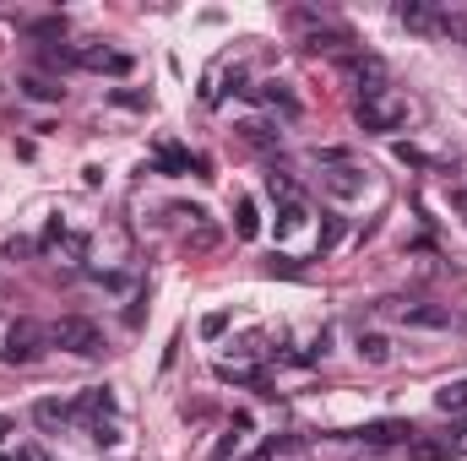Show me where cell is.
Segmentation results:
<instances>
[{
    "label": "cell",
    "mask_w": 467,
    "mask_h": 461,
    "mask_svg": "<svg viewBox=\"0 0 467 461\" xmlns=\"http://www.w3.org/2000/svg\"><path fill=\"white\" fill-rule=\"evenodd\" d=\"M49 347L77 353V358H99V353H104V326L88 321V315H60V321L49 326Z\"/></svg>",
    "instance_id": "1"
},
{
    "label": "cell",
    "mask_w": 467,
    "mask_h": 461,
    "mask_svg": "<svg viewBox=\"0 0 467 461\" xmlns=\"http://www.w3.org/2000/svg\"><path fill=\"white\" fill-rule=\"evenodd\" d=\"M261 98H266L272 109H283V115H288V119L299 115V98H294V93H288L283 82H266V87H261Z\"/></svg>",
    "instance_id": "19"
},
{
    "label": "cell",
    "mask_w": 467,
    "mask_h": 461,
    "mask_svg": "<svg viewBox=\"0 0 467 461\" xmlns=\"http://www.w3.org/2000/svg\"><path fill=\"white\" fill-rule=\"evenodd\" d=\"M397 22H402V27L430 33V27H435V11H430V5H419V0H402V5H397Z\"/></svg>",
    "instance_id": "15"
},
{
    "label": "cell",
    "mask_w": 467,
    "mask_h": 461,
    "mask_svg": "<svg viewBox=\"0 0 467 461\" xmlns=\"http://www.w3.org/2000/svg\"><path fill=\"white\" fill-rule=\"evenodd\" d=\"M71 66H82V71H109V77H125V71H130V55H119V49H104V44H82V49H71Z\"/></svg>",
    "instance_id": "7"
},
{
    "label": "cell",
    "mask_w": 467,
    "mask_h": 461,
    "mask_svg": "<svg viewBox=\"0 0 467 461\" xmlns=\"http://www.w3.org/2000/svg\"><path fill=\"white\" fill-rule=\"evenodd\" d=\"M397 315H402V326H419V332L451 326V310L446 304H397Z\"/></svg>",
    "instance_id": "9"
},
{
    "label": "cell",
    "mask_w": 467,
    "mask_h": 461,
    "mask_svg": "<svg viewBox=\"0 0 467 461\" xmlns=\"http://www.w3.org/2000/svg\"><path fill=\"white\" fill-rule=\"evenodd\" d=\"M353 119H358L364 130H402V125H408V104L386 87V93H375V98H358V104H353Z\"/></svg>",
    "instance_id": "3"
},
{
    "label": "cell",
    "mask_w": 467,
    "mask_h": 461,
    "mask_svg": "<svg viewBox=\"0 0 467 461\" xmlns=\"http://www.w3.org/2000/svg\"><path fill=\"white\" fill-rule=\"evenodd\" d=\"M71 418H77V407H66V402H49V396H44V402H33V424H38V429H49V435H55V429H66Z\"/></svg>",
    "instance_id": "10"
},
{
    "label": "cell",
    "mask_w": 467,
    "mask_h": 461,
    "mask_svg": "<svg viewBox=\"0 0 467 461\" xmlns=\"http://www.w3.org/2000/svg\"><path fill=\"white\" fill-rule=\"evenodd\" d=\"M223 326H229V315L218 310V315H207V321H202V337H223Z\"/></svg>",
    "instance_id": "27"
},
{
    "label": "cell",
    "mask_w": 467,
    "mask_h": 461,
    "mask_svg": "<svg viewBox=\"0 0 467 461\" xmlns=\"http://www.w3.org/2000/svg\"><path fill=\"white\" fill-rule=\"evenodd\" d=\"M288 22L299 27V38H305V49H316V55H321V49H343V44H353L348 33H343V27H337L332 16H321V11H294Z\"/></svg>",
    "instance_id": "4"
},
{
    "label": "cell",
    "mask_w": 467,
    "mask_h": 461,
    "mask_svg": "<svg viewBox=\"0 0 467 461\" xmlns=\"http://www.w3.org/2000/svg\"><path fill=\"white\" fill-rule=\"evenodd\" d=\"M22 93H27V98H38V104H55L66 87H60V82H49V77H22Z\"/></svg>",
    "instance_id": "18"
},
{
    "label": "cell",
    "mask_w": 467,
    "mask_h": 461,
    "mask_svg": "<svg viewBox=\"0 0 467 461\" xmlns=\"http://www.w3.org/2000/svg\"><path fill=\"white\" fill-rule=\"evenodd\" d=\"M413 461H446V456H457V446H451V435H441V440H419L413 435Z\"/></svg>",
    "instance_id": "13"
},
{
    "label": "cell",
    "mask_w": 467,
    "mask_h": 461,
    "mask_svg": "<svg viewBox=\"0 0 467 461\" xmlns=\"http://www.w3.org/2000/svg\"><path fill=\"white\" fill-rule=\"evenodd\" d=\"M49 353V326H38V321H11L5 326V343H0V358L5 364H38Z\"/></svg>",
    "instance_id": "2"
},
{
    "label": "cell",
    "mask_w": 467,
    "mask_h": 461,
    "mask_svg": "<svg viewBox=\"0 0 467 461\" xmlns=\"http://www.w3.org/2000/svg\"><path fill=\"white\" fill-rule=\"evenodd\" d=\"M115 440H119V429L109 418H99V424H93V446H115Z\"/></svg>",
    "instance_id": "25"
},
{
    "label": "cell",
    "mask_w": 467,
    "mask_h": 461,
    "mask_svg": "<svg viewBox=\"0 0 467 461\" xmlns=\"http://www.w3.org/2000/svg\"><path fill=\"white\" fill-rule=\"evenodd\" d=\"M234 446H239V435H223V440H218V451H213V461H229Z\"/></svg>",
    "instance_id": "29"
},
{
    "label": "cell",
    "mask_w": 467,
    "mask_h": 461,
    "mask_svg": "<svg viewBox=\"0 0 467 461\" xmlns=\"http://www.w3.org/2000/svg\"><path fill=\"white\" fill-rule=\"evenodd\" d=\"M152 169H163V174H191V152L174 147V141H163V147L152 152Z\"/></svg>",
    "instance_id": "12"
},
{
    "label": "cell",
    "mask_w": 467,
    "mask_h": 461,
    "mask_svg": "<svg viewBox=\"0 0 467 461\" xmlns=\"http://www.w3.org/2000/svg\"><path fill=\"white\" fill-rule=\"evenodd\" d=\"M397 163H408V169H435L419 147H408V141H397Z\"/></svg>",
    "instance_id": "24"
},
{
    "label": "cell",
    "mask_w": 467,
    "mask_h": 461,
    "mask_svg": "<svg viewBox=\"0 0 467 461\" xmlns=\"http://www.w3.org/2000/svg\"><path fill=\"white\" fill-rule=\"evenodd\" d=\"M109 407H115V396H109V385H93V391H82V402H77V418H109Z\"/></svg>",
    "instance_id": "11"
},
{
    "label": "cell",
    "mask_w": 467,
    "mask_h": 461,
    "mask_svg": "<svg viewBox=\"0 0 467 461\" xmlns=\"http://www.w3.org/2000/svg\"><path fill=\"white\" fill-rule=\"evenodd\" d=\"M343 77L358 87V98H375V93H386V66H380L375 55H343Z\"/></svg>",
    "instance_id": "6"
},
{
    "label": "cell",
    "mask_w": 467,
    "mask_h": 461,
    "mask_svg": "<svg viewBox=\"0 0 467 461\" xmlns=\"http://www.w3.org/2000/svg\"><path fill=\"white\" fill-rule=\"evenodd\" d=\"M451 446H457V451H467V429H457V435H451Z\"/></svg>",
    "instance_id": "31"
},
{
    "label": "cell",
    "mask_w": 467,
    "mask_h": 461,
    "mask_svg": "<svg viewBox=\"0 0 467 461\" xmlns=\"http://www.w3.org/2000/svg\"><path fill=\"white\" fill-rule=\"evenodd\" d=\"M11 429H16V424H11V418L0 413V440H11Z\"/></svg>",
    "instance_id": "30"
},
{
    "label": "cell",
    "mask_w": 467,
    "mask_h": 461,
    "mask_svg": "<svg viewBox=\"0 0 467 461\" xmlns=\"http://www.w3.org/2000/svg\"><path fill=\"white\" fill-rule=\"evenodd\" d=\"M305 218H310V207H305V201H288V207L277 212V233H294V229H305Z\"/></svg>",
    "instance_id": "21"
},
{
    "label": "cell",
    "mask_w": 467,
    "mask_h": 461,
    "mask_svg": "<svg viewBox=\"0 0 467 461\" xmlns=\"http://www.w3.org/2000/svg\"><path fill=\"white\" fill-rule=\"evenodd\" d=\"M239 136H244L250 147H272V141H277V136H272L266 125H255V119H250V125H239Z\"/></svg>",
    "instance_id": "23"
},
{
    "label": "cell",
    "mask_w": 467,
    "mask_h": 461,
    "mask_svg": "<svg viewBox=\"0 0 467 461\" xmlns=\"http://www.w3.org/2000/svg\"><path fill=\"white\" fill-rule=\"evenodd\" d=\"M435 407H441V413H467V380H446V385L435 391Z\"/></svg>",
    "instance_id": "16"
},
{
    "label": "cell",
    "mask_w": 467,
    "mask_h": 461,
    "mask_svg": "<svg viewBox=\"0 0 467 461\" xmlns=\"http://www.w3.org/2000/svg\"><path fill=\"white\" fill-rule=\"evenodd\" d=\"M234 233H239V239H255V233H261V212H255V201H250V196L234 207Z\"/></svg>",
    "instance_id": "17"
},
{
    "label": "cell",
    "mask_w": 467,
    "mask_h": 461,
    "mask_svg": "<svg viewBox=\"0 0 467 461\" xmlns=\"http://www.w3.org/2000/svg\"><path fill=\"white\" fill-rule=\"evenodd\" d=\"M353 353H358L364 364H386V358H391V343H386L380 332H358V343H353Z\"/></svg>",
    "instance_id": "14"
},
{
    "label": "cell",
    "mask_w": 467,
    "mask_h": 461,
    "mask_svg": "<svg viewBox=\"0 0 467 461\" xmlns=\"http://www.w3.org/2000/svg\"><path fill=\"white\" fill-rule=\"evenodd\" d=\"M358 440L375 446V451H386V446H413V424H402V418H380V424H364Z\"/></svg>",
    "instance_id": "8"
},
{
    "label": "cell",
    "mask_w": 467,
    "mask_h": 461,
    "mask_svg": "<svg viewBox=\"0 0 467 461\" xmlns=\"http://www.w3.org/2000/svg\"><path fill=\"white\" fill-rule=\"evenodd\" d=\"M0 461H49L44 451H33V446H22V451H11V456H0Z\"/></svg>",
    "instance_id": "28"
},
{
    "label": "cell",
    "mask_w": 467,
    "mask_h": 461,
    "mask_svg": "<svg viewBox=\"0 0 467 461\" xmlns=\"http://www.w3.org/2000/svg\"><path fill=\"white\" fill-rule=\"evenodd\" d=\"M33 38H66V16H44V22H33Z\"/></svg>",
    "instance_id": "22"
},
{
    "label": "cell",
    "mask_w": 467,
    "mask_h": 461,
    "mask_svg": "<svg viewBox=\"0 0 467 461\" xmlns=\"http://www.w3.org/2000/svg\"><path fill=\"white\" fill-rule=\"evenodd\" d=\"M337 239H343V218H327V223H321V250H332Z\"/></svg>",
    "instance_id": "26"
},
{
    "label": "cell",
    "mask_w": 467,
    "mask_h": 461,
    "mask_svg": "<svg viewBox=\"0 0 467 461\" xmlns=\"http://www.w3.org/2000/svg\"><path fill=\"white\" fill-rule=\"evenodd\" d=\"M266 190H272L283 207H288V201H299V185H294V174H283V169H272V174H266Z\"/></svg>",
    "instance_id": "20"
},
{
    "label": "cell",
    "mask_w": 467,
    "mask_h": 461,
    "mask_svg": "<svg viewBox=\"0 0 467 461\" xmlns=\"http://www.w3.org/2000/svg\"><path fill=\"white\" fill-rule=\"evenodd\" d=\"M321 185L332 196H358L364 190V169H353L343 152H321Z\"/></svg>",
    "instance_id": "5"
}]
</instances>
